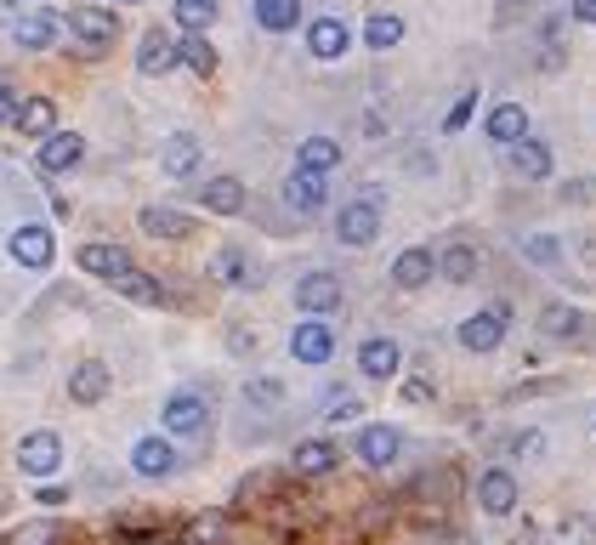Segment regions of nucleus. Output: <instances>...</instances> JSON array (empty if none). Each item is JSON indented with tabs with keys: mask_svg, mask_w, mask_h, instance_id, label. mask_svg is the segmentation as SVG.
I'll list each match as a JSON object with an SVG mask.
<instances>
[{
	"mask_svg": "<svg viewBox=\"0 0 596 545\" xmlns=\"http://www.w3.org/2000/svg\"><path fill=\"white\" fill-rule=\"evenodd\" d=\"M376 233H381V193L369 188L364 200L341 205V216H335V239H341V244H353V251H364V244H376Z\"/></svg>",
	"mask_w": 596,
	"mask_h": 545,
	"instance_id": "f257e3e1",
	"label": "nucleus"
},
{
	"mask_svg": "<svg viewBox=\"0 0 596 545\" xmlns=\"http://www.w3.org/2000/svg\"><path fill=\"white\" fill-rule=\"evenodd\" d=\"M68 35L80 40V52L97 58V52H109L114 35H119V23L109 7H68Z\"/></svg>",
	"mask_w": 596,
	"mask_h": 545,
	"instance_id": "f03ea898",
	"label": "nucleus"
},
{
	"mask_svg": "<svg viewBox=\"0 0 596 545\" xmlns=\"http://www.w3.org/2000/svg\"><path fill=\"white\" fill-rule=\"evenodd\" d=\"M160 427H165V438H199L211 427V404L199 392H170L160 409Z\"/></svg>",
	"mask_w": 596,
	"mask_h": 545,
	"instance_id": "7ed1b4c3",
	"label": "nucleus"
},
{
	"mask_svg": "<svg viewBox=\"0 0 596 545\" xmlns=\"http://www.w3.org/2000/svg\"><path fill=\"white\" fill-rule=\"evenodd\" d=\"M58 466H63V438L58 432H23L17 438V472L23 478H52L58 472Z\"/></svg>",
	"mask_w": 596,
	"mask_h": 545,
	"instance_id": "20e7f679",
	"label": "nucleus"
},
{
	"mask_svg": "<svg viewBox=\"0 0 596 545\" xmlns=\"http://www.w3.org/2000/svg\"><path fill=\"white\" fill-rule=\"evenodd\" d=\"M506 325H511V307L500 302V307H483V313H471L466 325L455 330L460 335V346L466 353H494V346L506 341Z\"/></svg>",
	"mask_w": 596,
	"mask_h": 545,
	"instance_id": "39448f33",
	"label": "nucleus"
},
{
	"mask_svg": "<svg viewBox=\"0 0 596 545\" xmlns=\"http://www.w3.org/2000/svg\"><path fill=\"white\" fill-rule=\"evenodd\" d=\"M7 251H12V262H17V267L46 272V267H52V256H58V244H52V233H46L40 221H23V228L7 239Z\"/></svg>",
	"mask_w": 596,
	"mask_h": 545,
	"instance_id": "423d86ee",
	"label": "nucleus"
},
{
	"mask_svg": "<svg viewBox=\"0 0 596 545\" xmlns=\"http://www.w3.org/2000/svg\"><path fill=\"white\" fill-rule=\"evenodd\" d=\"M290 353L302 358V364H330L335 358V330L325 325V318H302V325L290 330Z\"/></svg>",
	"mask_w": 596,
	"mask_h": 545,
	"instance_id": "0eeeda50",
	"label": "nucleus"
},
{
	"mask_svg": "<svg viewBox=\"0 0 596 545\" xmlns=\"http://www.w3.org/2000/svg\"><path fill=\"white\" fill-rule=\"evenodd\" d=\"M131 472L137 478H170V472H177V443L160 438V432L137 438L131 443Z\"/></svg>",
	"mask_w": 596,
	"mask_h": 545,
	"instance_id": "6e6552de",
	"label": "nucleus"
},
{
	"mask_svg": "<svg viewBox=\"0 0 596 545\" xmlns=\"http://www.w3.org/2000/svg\"><path fill=\"white\" fill-rule=\"evenodd\" d=\"M517 500H523V489H517V478L506 472V466H489V472L478 478V506L489 517H511Z\"/></svg>",
	"mask_w": 596,
	"mask_h": 545,
	"instance_id": "1a4fd4ad",
	"label": "nucleus"
},
{
	"mask_svg": "<svg viewBox=\"0 0 596 545\" xmlns=\"http://www.w3.org/2000/svg\"><path fill=\"white\" fill-rule=\"evenodd\" d=\"M295 307H302L307 318H330L341 307V279L335 272H307V279L295 284Z\"/></svg>",
	"mask_w": 596,
	"mask_h": 545,
	"instance_id": "9d476101",
	"label": "nucleus"
},
{
	"mask_svg": "<svg viewBox=\"0 0 596 545\" xmlns=\"http://www.w3.org/2000/svg\"><path fill=\"white\" fill-rule=\"evenodd\" d=\"M109 386H114V376H109V364L103 358H80V364H74L68 369V398L74 404H103L109 398Z\"/></svg>",
	"mask_w": 596,
	"mask_h": 545,
	"instance_id": "9b49d317",
	"label": "nucleus"
},
{
	"mask_svg": "<svg viewBox=\"0 0 596 545\" xmlns=\"http://www.w3.org/2000/svg\"><path fill=\"white\" fill-rule=\"evenodd\" d=\"M358 369H364L369 381H392L397 369H404V346H397L392 335H369L358 346Z\"/></svg>",
	"mask_w": 596,
	"mask_h": 545,
	"instance_id": "f8f14e48",
	"label": "nucleus"
},
{
	"mask_svg": "<svg viewBox=\"0 0 596 545\" xmlns=\"http://www.w3.org/2000/svg\"><path fill=\"white\" fill-rule=\"evenodd\" d=\"M80 160H86V137L80 131H58V137L40 142V170L46 177H63V170H74Z\"/></svg>",
	"mask_w": 596,
	"mask_h": 545,
	"instance_id": "ddd939ff",
	"label": "nucleus"
},
{
	"mask_svg": "<svg viewBox=\"0 0 596 545\" xmlns=\"http://www.w3.org/2000/svg\"><path fill=\"white\" fill-rule=\"evenodd\" d=\"M177 63H182L177 35H165V29H148V35H142V46H137V68H142V74H170Z\"/></svg>",
	"mask_w": 596,
	"mask_h": 545,
	"instance_id": "4468645a",
	"label": "nucleus"
},
{
	"mask_svg": "<svg viewBox=\"0 0 596 545\" xmlns=\"http://www.w3.org/2000/svg\"><path fill=\"white\" fill-rule=\"evenodd\" d=\"M325 200H330V188H325L318 170H290V177H284V205L290 211L313 216V211H325Z\"/></svg>",
	"mask_w": 596,
	"mask_h": 545,
	"instance_id": "2eb2a0df",
	"label": "nucleus"
},
{
	"mask_svg": "<svg viewBox=\"0 0 596 545\" xmlns=\"http://www.w3.org/2000/svg\"><path fill=\"white\" fill-rule=\"evenodd\" d=\"M346 46H353V29H346L341 17H313V23H307V52H313V58L335 63Z\"/></svg>",
	"mask_w": 596,
	"mask_h": 545,
	"instance_id": "dca6fc26",
	"label": "nucleus"
},
{
	"mask_svg": "<svg viewBox=\"0 0 596 545\" xmlns=\"http://www.w3.org/2000/svg\"><path fill=\"white\" fill-rule=\"evenodd\" d=\"M74 262H80V272H91V279H119V272H131V256L119 251V244H80L74 251Z\"/></svg>",
	"mask_w": 596,
	"mask_h": 545,
	"instance_id": "f3484780",
	"label": "nucleus"
},
{
	"mask_svg": "<svg viewBox=\"0 0 596 545\" xmlns=\"http://www.w3.org/2000/svg\"><path fill=\"white\" fill-rule=\"evenodd\" d=\"M290 466H295L302 478H325V472H335V466H341V443H330V438H307V443H295Z\"/></svg>",
	"mask_w": 596,
	"mask_h": 545,
	"instance_id": "a211bd4d",
	"label": "nucleus"
},
{
	"mask_svg": "<svg viewBox=\"0 0 596 545\" xmlns=\"http://www.w3.org/2000/svg\"><path fill=\"white\" fill-rule=\"evenodd\" d=\"M432 272H438V256L427 251V244H409V251L392 262V284L397 290H420V284H432Z\"/></svg>",
	"mask_w": 596,
	"mask_h": 545,
	"instance_id": "6ab92c4d",
	"label": "nucleus"
},
{
	"mask_svg": "<svg viewBox=\"0 0 596 545\" xmlns=\"http://www.w3.org/2000/svg\"><path fill=\"white\" fill-rule=\"evenodd\" d=\"M12 126H17L23 137H35V142L58 137V103H52V97H23V109H17Z\"/></svg>",
	"mask_w": 596,
	"mask_h": 545,
	"instance_id": "aec40b11",
	"label": "nucleus"
},
{
	"mask_svg": "<svg viewBox=\"0 0 596 545\" xmlns=\"http://www.w3.org/2000/svg\"><path fill=\"white\" fill-rule=\"evenodd\" d=\"M199 160H205V148H199V137H188V131H177L160 148V170H165V177H193Z\"/></svg>",
	"mask_w": 596,
	"mask_h": 545,
	"instance_id": "412c9836",
	"label": "nucleus"
},
{
	"mask_svg": "<svg viewBox=\"0 0 596 545\" xmlns=\"http://www.w3.org/2000/svg\"><path fill=\"white\" fill-rule=\"evenodd\" d=\"M397 443H404V432H397V427H364L358 432V460L364 466H392L397 460Z\"/></svg>",
	"mask_w": 596,
	"mask_h": 545,
	"instance_id": "4be33fe9",
	"label": "nucleus"
},
{
	"mask_svg": "<svg viewBox=\"0 0 596 545\" xmlns=\"http://www.w3.org/2000/svg\"><path fill=\"white\" fill-rule=\"evenodd\" d=\"M142 233L148 239H188L193 233V216H182V211H170V205H142Z\"/></svg>",
	"mask_w": 596,
	"mask_h": 545,
	"instance_id": "5701e85b",
	"label": "nucleus"
},
{
	"mask_svg": "<svg viewBox=\"0 0 596 545\" xmlns=\"http://www.w3.org/2000/svg\"><path fill=\"white\" fill-rule=\"evenodd\" d=\"M199 200H205L211 216H239L244 211V182L239 177H211L205 188H199Z\"/></svg>",
	"mask_w": 596,
	"mask_h": 545,
	"instance_id": "b1692460",
	"label": "nucleus"
},
{
	"mask_svg": "<svg viewBox=\"0 0 596 545\" xmlns=\"http://www.w3.org/2000/svg\"><path fill=\"white\" fill-rule=\"evenodd\" d=\"M494 142H506V148H517V142H523L529 137V109L523 103H500V109H494L489 114V126H483Z\"/></svg>",
	"mask_w": 596,
	"mask_h": 545,
	"instance_id": "393cba45",
	"label": "nucleus"
},
{
	"mask_svg": "<svg viewBox=\"0 0 596 545\" xmlns=\"http://www.w3.org/2000/svg\"><path fill=\"white\" fill-rule=\"evenodd\" d=\"M511 170H517L523 182H545V177H551V148L534 142V137H523V142L511 148Z\"/></svg>",
	"mask_w": 596,
	"mask_h": 545,
	"instance_id": "a878e982",
	"label": "nucleus"
},
{
	"mask_svg": "<svg viewBox=\"0 0 596 545\" xmlns=\"http://www.w3.org/2000/svg\"><path fill=\"white\" fill-rule=\"evenodd\" d=\"M335 165H341V142H330V137H307L302 148H295V170H318V177H330Z\"/></svg>",
	"mask_w": 596,
	"mask_h": 545,
	"instance_id": "bb28decb",
	"label": "nucleus"
},
{
	"mask_svg": "<svg viewBox=\"0 0 596 545\" xmlns=\"http://www.w3.org/2000/svg\"><path fill=\"white\" fill-rule=\"evenodd\" d=\"M211 272H216L221 284H233V290L262 284V267H251V256H244V251H221V256L211 262Z\"/></svg>",
	"mask_w": 596,
	"mask_h": 545,
	"instance_id": "cd10ccee",
	"label": "nucleus"
},
{
	"mask_svg": "<svg viewBox=\"0 0 596 545\" xmlns=\"http://www.w3.org/2000/svg\"><path fill=\"white\" fill-rule=\"evenodd\" d=\"M52 35H58V17H52V12H35V17H17V23H12V40L23 46V52H46V46H52Z\"/></svg>",
	"mask_w": 596,
	"mask_h": 545,
	"instance_id": "c85d7f7f",
	"label": "nucleus"
},
{
	"mask_svg": "<svg viewBox=\"0 0 596 545\" xmlns=\"http://www.w3.org/2000/svg\"><path fill=\"white\" fill-rule=\"evenodd\" d=\"M478 267H483V256L471 251V244H449V251L438 256V272L449 284H471V279H478Z\"/></svg>",
	"mask_w": 596,
	"mask_h": 545,
	"instance_id": "c756f323",
	"label": "nucleus"
},
{
	"mask_svg": "<svg viewBox=\"0 0 596 545\" xmlns=\"http://www.w3.org/2000/svg\"><path fill=\"white\" fill-rule=\"evenodd\" d=\"M114 295H126V302H137V307H165V290L148 279V272H137V267L114 279Z\"/></svg>",
	"mask_w": 596,
	"mask_h": 545,
	"instance_id": "7c9ffc66",
	"label": "nucleus"
},
{
	"mask_svg": "<svg viewBox=\"0 0 596 545\" xmlns=\"http://www.w3.org/2000/svg\"><path fill=\"white\" fill-rule=\"evenodd\" d=\"M256 23L267 35H284L302 23V0H256Z\"/></svg>",
	"mask_w": 596,
	"mask_h": 545,
	"instance_id": "2f4dec72",
	"label": "nucleus"
},
{
	"mask_svg": "<svg viewBox=\"0 0 596 545\" xmlns=\"http://www.w3.org/2000/svg\"><path fill=\"white\" fill-rule=\"evenodd\" d=\"M540 330L551 335V341H574L580 330H585V318H580V307H568V302H551L540 313Z\"/></svg>",
	"mask_w": 596,
	"mask_h": 545,
	"instance_id": "473e14b6",
	"label": "nucleus"
},
{
	"mask_svg": "<svg viewBox=\"0 0 596 545\" xmlns=\"http://www.w3.org/2000/svg\"><path fill=\"white\" fill-rule=\"evenodd\" d=\"M404 40V17H392V12H376L364 23V46L369 52H392V46Z\"/></svg>",
	"mask_w": 596,
	"mask_h": 545,
	"instance_id": "72a5a7b5",
	"label": "nucleus"
},
{
	"mask_svg": "<svg viewBox=\"0 0 596 545\" xmlns=\"http://www.w3.org/2000/svg\"><path fill=\"white\" fill-rule=\"evenodd\" d=\"M182 63L199 74V80H211V74H216V46H211L205 35H188V40H182Z\"/></svg>",
	"mask_w": 596,
	"mask_h": 545,
	"instance_id": "f704fd0d",
	"label": "nucleus"
},
{
	"mask_svg": "<svg viewBox=\"0 0 596 545\" xmlns=\"http://www.w3.org/2000/svg\"><path fill=\"white\" fill-rule=\"evenodd\" d=\"M177 23L188 35H205L216 23V0H177Z\"/></svg>",
	"mask_w": 596,
	"mask_h": 545,
	"instance_id": "c9c22d12",
	"label": "nucleus"
},
{
	"mask_svg": "<svg viewBox=\"0 0 596 545\" xmlns=\"http://www.w3.org/2000/svg\"><path fill=\"white\" fill-rule=\"evenodd\" d=\"M523 256H529L534 267H562V244H557L551 233H529V239H523Z\"/></svg>",
	"mask_w": 596,
	"mask_h": 545,
	"instance_id": "e433bc0d",
	"label": "nucleus"
},
{
	"mask_svg": "<svg viewBox=\"0 0 596 545\" xmlns=\"http://www.w3.org/2000/svg\"><path fill=\"white\" fill-rule=\"evenodd\" d=\"M244 398H251L256 409H279V404H284V386L272 381V376H256L251 386H244Z\"/></svg>",
	"mask_w": 596,
	"mask_h": 545,
	"instance_id": "4c0bfd02",
	"label": "nucleus"
},
{
	"mask_svg": "<svg viewBox=\"0 0 596 545\" xmlns=\"http://www.w3.org/2000/svg\"><path fill=\"white\" fill-rule=\"evenodd\" d=\"M358 415H364V404L353 398V392H341V386H335V392H330V409H325V420H330V427H346V420H358Z\"/></svg>",
	"mask_w": 596,
	"mask_h": 545,
	"instance_id": "58836bf2",
	"label": "nucleus"
},
{
	"mask_svg": "<svg viewBox=\"0 0 596 545\" xmlns=\"http://www.w3.org/2000/svg\"><path fill=\"white\" fill-rule=\"evenodd\" d=\"M562 545H596V517H585V511L562 517Z\"/></svg>",
	"mask_w": 596,
	"mask_h": 545,
	"instance_id": "ea45409f",
	"label": "nucleus"
},
{
	"mask_svg": "<svg viewBox=\"0 0 596 545\" xmlns=\"http://www.w3.org/2000/svg\"><path fill=\"white\" fill-rule=\"evenodd\" d=\"M506 449H511V460H540V455H545V432H534V427H529V432H517V438L506 443Z\"/></svg>",
	"mask_w": 596,
	"mask_h": 545,
	"instance_id": "a19ab883",
	"label": "nucleus"
},
{
	"mask_svg": "<svg viewBox=\"0 0 596 545\" xmlns=\"http://www.w3.org/2000/svg\"><path fill=\"white\" fill-rule=\"evenodd\" d=\"M471 114H478V91H466L460 103L449 109V119H443V131H449V137H455V131H466V119H471Z\"/></svg>",
	"mask_w": 596,
	"mask_h": 545,
	"instance_id": "79ce46f5",
	"label": "nucleus"
},
{
	"mask_svg": "<svg viewBox=\"0 0 596 545\" xmlns=\"http://www.w3.org/2000/svg\"><path fill=\"white\" fill-rule=\"evenodd\" d=\"M596 200V177H580V182H562V205H591Z\"/></svg>",
	"mask_w": 596,
	"mask_h": 545,
	"instance_id": "37998d69",
	"label": "nucleus"
},
{
	"mask_svg": "<svg viewBox=\"0 0 596 545\" xmlns=\"http://www.w3.org/2000/svg\"><path fill=\"white\" fill-rule=\"evenodd\" d=\"M427 398H432V381L427 376H409L404 381V404H427Z\"/></svg>",
	"mask_w": 596,
	"mask_h": 545,
	"instance_id": "c03bdc74",
	"label": "nucleus"
},
{
	"mask_svg": "<svg viewBox=\"0 0 596 545\" xmlns=\"http://www.w3.org/2000/svg\"><path fill=\"white\" fill-rule=\"evenodd\" d=\"M17 109H23V97H17L12 86H0V126H12V119H17Z\"/></svg>",
	"mask_w": 596,
	"mask_h": 545,
	"instance_id": "a18cd8bd",
	"label": "nucleus"
},
{
	"mask_svg": "<svg viewBox=\"0 0 596 545\" xmlns=\"http://www.w3.org/2000/svg\"><path fill=\"white\" fill-rule=\"evenodd\" d=\"M228 346H233V353H244V358H251V353H256V330H228Z\"/></svg>",
	"mask_w": 596,
	"mask_h": 545,
	"instance_id": "49530a36",
	"label": "nucleus"
},
{
	"mask_svg": "<svg viewBox=\"0 0 596 545\" xmlns=\"http://www.w3.org/2000/svg\"><path fill=\"white\" fill-rule=\"evenodd\" d=\"M17 545H52V529H46V523H35V529H23V534H17Z\"/></svg>",
	"mask_w": 596,
	"mask_h": 545,
	"instance_id": "de8ad7c7",
	"label": "nucleus"
},
{
	"mask_svg": "<svg viewBox=\"0 0 596 545\" xmlns=\"http://www.w3.org/2000/svg\"><path fill=\"white\" fill-rule=\"evenodd\" d=\"M40 500H46V506H63V500H68V489H58V483H46V489H40Z\"/></svg>",
	"mask_w": 596,
	"mask_h": 545,
	"instance_id": "09e8293b",
	"label": "nucleus"
},
{
	"mask_svg": "<svg viewBox=\"0 0 596 545\" xmlns=\"http://www.w3.org/2000/svg\"><path fill=\"white\" fill-rule=\"evenodd\" d=\"M574 17L580 23H596V0H574Z\"/></svg>",
	"mask_w": 596,
	"mask_h": 545,
	"instance_id": "8fccbe9b",
	"label": "nucleus"
},
{
	"mask_svg": "<svg viewBox=\"0 0 596 545\" xmlns=\"http://www.w3.org/2000/svg\"><path fill=\"white\" fill-rule=\"evenodd\" d=\"M585 262L596 267V239H585Z\"/></svg>",
	"mask_w": 596,
	"mask_h": 545,
	"instance_id": "3c124183",
	"label": "nucleus"
},
{
	"mask_svg": "<svg viewBox=\"0 0 596 545\" xmlns=\"http://www.w3.org/2000/svg\"><path fill=\"white\" fill-rule=\"evenodd\" d=\"M119 545H165V540H131V534H126V540H119Z\"/></svg>",
	"mask_w": 596,
	"mask_h": 545,
	"instance_id": "603ef678",
	"label": "nucleus"
},
{
	"mask_svg": "<svg viewBox=\"0 0 596 545\" xmlns=\"http://www.w3.org/2000/svg\"><path fill=\"white\" fill-rule=\"evenodd\" d=\"M7 506H12V500H7V494H0V517H7Z\"/></svg>",
	"mask_w": 596,
	"mask_h": 545,
	"instance_id": "864d4df0",
	"label": "nucleus"
},
{
	"mask_svg": "<svg viewBox=\"0 0 596 545\" xmlns=\"http://www.w3.org/2000/svg\"><path fill=\"white\" fill-rule=\"evenodd\" d=\"M126 7H131V0H126Z\"/></svg>",
	"mask_w": 596,
	"mask_h": 545,
	"instance_id": "5fc2aeb1",
	"label": "nucleus"
}]
</instances>
